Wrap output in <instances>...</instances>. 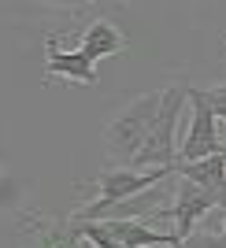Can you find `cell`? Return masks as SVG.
<instances>
[{"instance_id": "cell-9", "label": "cell", "mask_w": 226, "mask_h": 248, "mask_svg": "<svg viewBox=\"0 0 226 248\" xmlns=\"http://www.w3.org/2000/svg\"><path fill=\"white\" fill-rule=\"evenodd\" d=\"M71 241H74V233L67 222L33 215V248H71Z\"/></svg>"}, {"instance_id": "cell-4", "label": "cell", "mask_w": 226, "mask_h": 248, "mask_svg": "<svg viewBox=\"0 0 226 248\" xmlns=\"http://www.w3.org/2000/svg\"><path fill=\"white\" fill-rule=\"evenodd\" d=\"M185 100L193 104V123H189V134H185L182 148H178V163H196V159L226 152L223 137H219V119L211 115V108L200 100V89H196V85L185 89Z\"/></svg>"}, {"instance_id": "cell-3", "label": "cell", "mask_w": 226, "mask_h": 248, "mask_svg": "<svg viewBox=\"0 0 226 248\" xmlns=\"http://www.w3.org/2000/svg\"><path fill=\"white\" fill-rule=\"evenodd\" d=\"M185 89L189 82H175L167 85L163 96H160V111H156V123H152V134L145 141V148L137 152L134 167L130 170H160V167H175L178 163V119H182V104H185Z\"/></svg>"}, {"instance_id": "cell-5", "label": "cell", "mask_w": 226, "mask_h": 248, "mask_svg": "<svg viewBox=\"0 0 226 248\" xmlns=\"http://www.w3.org/2000/svg\"><path fill=\"white\" fill-rule=\"evenodd\" d=\"M211 207H215L211 193H204V189L193 186L189 178H182V182H178V193H175V207H160V211H156V218H175V230H171V237H175V241H178V248H182L185 241L193 237L196 222L211 215Z\"/></svg>"}, {"instance_id": "cell-8", "label": "cell", "mask_w": 226, "mask_h": 248, "mask_svg": "<svg viewBox=\"0 0 226 248\" xmlns=\"http://www.w3.org/2000/svg\"><path fill=\"white\" fill-rule=\"evenodd\" d=\"M123 48H126V33L112 19H93L82 30V41H78V52L89 63L104 60V56H115V52H123Z\"/></svg>"}, {"instance_id": "cell-6", "label": "cell", "mask_w": 226, "mask_h": 248, "mask_svg": "<svg viewBox=\"0 0 226 248\" xmlns=\"http://www.w3.org/2000/svg\"><path fill=\"white\" fill-rule=\"evenodd\" d=\"M48 56H45V74L48 78H67L78 85H97V63H89L78 48H60L56 33H48Z\"/></svg>"}, {"instance_id": "cell-7", "label": "cell", "mask_w": 226, "mask_h": 248, "mask_svg": "<svg viewBox=\"0 0 226 248\" xmlns=\"http://www.w3.org/2000/svg\"><path fill=\"white\" fill-rule=\"evenodd\" d=\"M100 226L123 248H178V241L171 233H160V230L145 226L137 218H100Z\"/></svg>"}, {"instance_id": "cell-10", "label": "cell", "mask_w": 226, "mask_h": 248, "mask_svg": "<svg viewBox=\"0 0 226 248\" xmlns=\"http://www.w3.org/2000/svg\"><path fill=\"white\" fill-rule=\"evenodd\" d=\"M200 100H204L208 108H211V115L226 126V82L223 85H211V89H200ZM223 145H226V141H223Z\"/></svg>"}, {"instance_id": "cell-2", "label": "cell", "mask_w": 226, "mask_h": 248, "mask_svg": "<svg viewBox=\"0 0 226 248\" xmlns=\"http://www.w3.org/2000/svg\"><path fill=\"white\" fill-rule=\"evenodd\" d=\"M178 170L175 167H160V170H130V167H104L100 174L93 178L97 182V197L89 204L74 207L71 222H100L115 204H123V200H134L137 193L145 189H152L156 182H163V178H175Z\"/></svg>"}, {"instance_id": "cell-11", "label": "cell", "mask_w": 226, "mask_h": 248, "mask_svg": "<svg viewBox=\"0 0 226 248\" xmlns=\"http://www.w3.org/2000/svg\"><path fill=\"white\" fill-rule=\"evenodd\" d=\"M182 248H226V233H193Z\"/></svg>"}, {"instance_id": "cell-1", "label": "cell", "mask_w": 226, "mask_h": 248, "mask_svg": "<svg viewBox=\"0 0 226 248\" xmlns=\"http://www.w3.org/2000/svg\"><path fill=\"white\" fill-rule=\"evenodd\" d=\"M160 96L163 89H148V93L134 96V100L119 108L104 126V155L108 167H134L137 152L145 148L148 134H152L156 111H160Z\"/></svg>"}]
</instances>
